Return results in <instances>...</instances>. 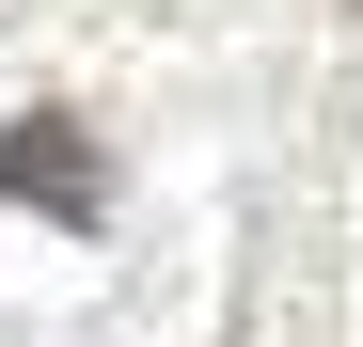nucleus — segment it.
<instances>
[{"label":"nucleus","mask_w":363,"mask_h":347,"mask_svg":"<svg viewBox=\"0 0 363 347\" xmlns=\"http://www.w3.org/2000/svg\"><path fill=\"white\" fill-rule=\"evenodd\" d=\"M0 205L64 221V237H95V221H111V158H95L79 110H16V127H0Z\"/></svg>","instance_id":"obj_1"},{"label":"nucleus","mask_w":363,"mask_h":347,"mask_svg":"<svg viewBox=\"0 0 363 347\" xmlns=\"http://www.w3.org/2000/svg\"><path fill=\"white\" fill-rule=\"evenodd\" d=\"M347 16H363V0H347Z\"/></svg>","instance_id":"obj_2"}]
</instances>
